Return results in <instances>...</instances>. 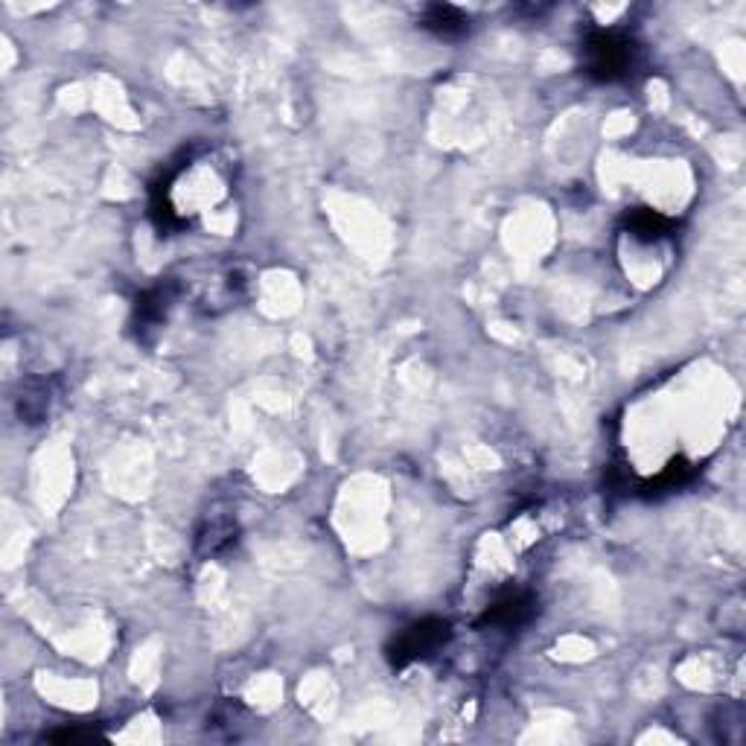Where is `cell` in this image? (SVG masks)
I'll list each match as a JSON object with an SVG mask.
<instances>
[{
	"mask_svg": "<svg viewBox=\"0 0 746 746\" xmlns=\"http://www.w3.org/2000/svg\"><path fill=\"white\" fill-rule=\"evenodd\" d=\"M446 639H449V624H446V621H438V618L420 621V624L408 627V630H403V633L394 639V645L388 647V659H391L397 668H403V665L414 662V659L432 656Z\"/></svg>",
	"mask_w": 746,
	"mask_h": 746,
	"instance_id": "2",
	"label": "cell"
},
{
	"mask_svg": "<svg viewBox=\"0 0 746 746\" xmlns=\"http://www.w3.org/2000/svg\"><path fill=\"white\" fill-rule=\"evenodd\" d=\"M423 27L432 30L435 35H441V38H458V35L470 30V18L455 6H446V3L441 6L438 3V6H429L423 12Z\"/></svg>",
	"mask_w": 746,
	"mask_h": 746,
	"instance_id": "4",
	"label": "cell"
},
{
	"mask_svg": "<svg viewBox=\"0 0 746 746\" xmlns=\"http://www.w3.org/2000/svg\"><path fill=\"white\" fill-rule=\"evenodd\" d=\"M668 219L665 216H659V213H653V210H636L633 216H630V234L639 239H647V242H656V239H662L668 234Z\"/></svg>",
	"mask_w": 746,
	"mask_h": 746,
	"instance_id": "5",
	"label": "cell"
},
{
	"mask_svg": "<svg viewBox=\"0 0 746 746\" xmlns=\"http://www.w3.org/2000/svg\"><path fill=\"white\" fill-rule=\"evenodd\" d=\"M97 732H62V735H53V741H94Z\"/></svg>",
	"mask_w": 746,
	"mask_h": 746,
	"instance_id": "6",
	"label": "cell"
},
{
	"mask_svg": "<svg viewBox=\"0 0 746 746\" xmlns=\"http://www.w3.org/2000/svg\"><path fill=\"white\" fill-rule=\"evenodd\" d=\"M534 612V601L531 595H522V592H513L508 598L496 601L490 610L484 612V624H493V627H502V630H510V627H519L531 618Z\"/></svg>",
	"mask_w": 746,
	"mask_h": 746,
	"instance_id": "3",
	"label": "cell"
},
{
	"mask_svg": "<svg viewBox=\"0 0 746 746\" xmlns=\"http://www.w3.org/2000/svg\"><path fill=\"white\" fill-rule=\"evenodd\" d=\"M586 56V73L601 79V82H615L630 76L639 59V47L633 44V38H627L618 30H601L586 38L583 47Z\"/></svg>",
	"mask_w": 746,
	"mask_h": 746,
	"instance_id": "1",
	"label": "cell"
}]
</instances>
